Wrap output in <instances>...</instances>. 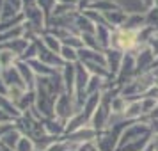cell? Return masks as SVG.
I'll list each match as a JSON object with an SVG mask.
<instances>
[{
    "instance_id": "1",
    "label": "cell",
    "mask_w": 158,
    "mask_h": 151,
    "mask_svg": "<svg viewBox=\"0 0 158 151\" xmlns=\"http://www.w3.org/2000/svg\"><path fill=\"white\" fill-rule=\"evenodd\" d=\"M110 48L119 50L123 53H128V52H135L139 48L137 43V34L128 32L124 29H115L112 30V37H110Z\"/></svg>"
},
{
    "instance_id": "2",
    "label": "cell",
    "mask_w": 158,
    "mask_h": 151,
    "mask_svg": "<svg viewBox=\"0 0 158 151\" xmlns=\"http://www.w3.org/2000/svg\"><path fill=\"white\" fill-rule=\"evenodd\" d=\"M77 112H78V108H77L75 98H73L71 94L62 93L57 98V101H55V117H57V119H60V121L68 123L69 119H73V117H75V114H77Z\"/></svg>"
},
{
    "instance_id": "3",
    "label": "cell",
    "mask_w": 158,
    "mask_h": 151,
    "mask_svg": "<svg viewBox=\"0 0 158 151\" xmlns=\"http://www.w3.org/2000/svg\"><path fill=\"white\" fill-rule=\"evenodd\" d=\"M135 62H137V77L144 75V73L155 71V64H156V55L151 50V46H140L135 52Z\"/></svg>"
},
{
    "instance_id": "4",
    "label": "cell",
    "mask_w": 158,
    "mask_h": 151,
    "mask_svg": "<svg viewBox=\"0 0 158 151\" xmlns=\"http://www.w3.org/2000/svg\"><path fill=\"white\" fill-rule=\"evenodd\" d=\"M96 135H98V132L91 124H87V126H82V128L75 130L71 133H66L64 139L69 141L71 144H75V146H82V144H93Z\"/></svg>"
},
{
    "instance_id": "5",
    "label": "cell",
    "mask_w": 158,
    "mask_h": 151,
    "mask_svg": "<svg viewBox=\"0 0 158 151\" xmlns=\"http://www.w3.org/2000/svg\"><path fill=\"white\" fill-rule=\"evenodd\" d=\"M22 137H23V133L15 126V123L4 124L2 126V132H0V146L2 148H7V149H15Z\"/></svg>"
},
{
    "instance_id": "6",
    "label": "cell",
    "mask_w": 158,
    "mask_h": 151,
    "mask_svg": "<svg viewBox=\"0 0 158 151\" xmlns=\"http://www.w3.org/2000/svg\"><path fill=\"white\" fill-rule=\"evenodd\" d=\"M23 15V4L22 0H4L0 7V22L13 20L16 16Z\"/></svg>"
},
{
    "instance_id": "7",
    "label": "cell",
    "mask_w": 158,
    "mask_h": 151,
    "mask_svg": "<svg viewBox=\"0 0 158 151\" xmlns=\"http://www.w3.org/2000/svg\"><path fill=\"white\" fill-rule=\"evenodd\" d=\"M0 78H2V82H4L6 86H7V89H11V87L27 89L25 84H23V80H22V75H20V71H18L16 66H11V68L2 69V71H0ZM27 91H29V89H27Z\"/></svg>"
},
{
    "instance_id": "8",
    "label": "cell",
    "mask_w": 158,
    "mask_h": 151,
    "mask_svg": "<svg viewBox=\"0 0 158 151\" xmlns=\"http://www.w3.org/2000/svg\"><path fill=\"white\" fill-rule=\"evenodd\" d=\"M105 59H107V69L110 71L112 80H114L117 77V73H119V68L123 64L124 53L119 50H114V48H108V50H105Z\"/></svg>"
},
{
    "instance_id": "9",
    "label": "cell",
    "mask_w": 158,
    "mask_h": 151,
    "mask_svg": "<svg viewBox=\"0 0 158 151\" xmlns=\"http://www.w3.org/2000/svg\"><path fill=\"white\" fill-rule=\"evenodd\" d=\"M43 124H44L46 133H48L50 137L60 139V137L66 135V126H68V123L57 119L55 115H53V117H44V119H43Z\"/></svg>"
},
{
    "instance_id": "10",
    "label": "cell",
    "mask_w": 158,
    "mask_h": 151,
    "mask_svg": "<svg viewBox=\"0 0 158 151\" xmlns=\"http://www.w3.org/2000/svg\"><path fill=\"white\" fill-rule=\"evenodd\" d=\"M16 68H18L20 75H22V80H23V84H25V87H27L29 91H34V89H36V84H37V75L29 66V62L18 61V62H16Z\"/></svg>"
},
{
    "instance_id": "11",
    "label": "cell",
    "mask_w": 158,
    "mask_h": 151,
    "mask_svg": "<svg viewBox=\"0 0 158 151\" xmlns=\"http://www.w3.org/2000/svg\"><path fill=\"white\" fill-rule=\"evenodd\" d=\"M144 27H146V15L144 13H128V18H126V22H124V25H123L121 29L137 34Z\"/></svg>"
},
{
    "instance_id": "12",
    "label": "cell",
    "mask_w": 158,
    "mask_h": 151,
    "mask_svg": "<svg viewBox=\"0 0 158 151\" xmlns=\"http://www.w3.org/2000/svg\"><path fill=\"white\" fill-rule=\"evenodd\" d=\"M144 117H146V114H144V108H142V98L140 100H130L128 108H126L123 119H126V121H140Z\"/></svg>"
},
{
    "instance_id": "13",
    "label": "cell",
    "mask_w": 158,
    "mask_h": 151,
    "mask_svg": "<svg viewBox=\"0 0 158 151\" xmlns=\"http://www.w3.org/2000/svg\"><path fill=\"white\" fill-rule=\"evenodd\" d=\"M94 37L98 44L101 46V50L105 52L110 48V37H112V29L108 25H96V30H94Z\"/></svg>"
},
{
    "instance_id": "14",
    "label": "cell",
    "mask_w": 158,
    "mask_h": 151,
    "mask_svg": "<svg viewBox=\"0 0 158 151\" xmlns=\"http://www.w3.org/2000/svg\"><path fill=\"white\" fill-rule=\"evenodd\" d=\"M39 41H41V43H43L50 52L57 53V55H60V50H62V41H60L55 34H52L50 30L43 32V34L39 36Z\"/></svg>"
},
{
    "instance_id": "15",
    "label": "cell",
    "mask_w": 158,
    "mask_h": 151,
    "mask_svg": "<svg viewBox=\"0 0 158 151\" xmlns=\"http://www.w3.org/2000/svg\"><path fill=\"white\" fill-rule=\"evenodd\" d=\"M128 103H130V100L128 98H124V96H121V93L117 94V96H114V98H112V103H110L112 117H119V119H123V117H124V112H126V108H128Z\"/></svg>"
},
{
    "instance_id": "16",
    "label": "cell",
    "mask_w": 158,
    "mask_h": 151,
    "mask_svg": "<svg viewBox=\"0 0 158 151\" xmlns=\"http://www.w3.org/2000/svg\"><path fill=\"white\" fill-rule=\"evenodd\" d=\"M29 66L34 69V73L37 75V78H44V77H52V75H55V73L59 71V69H53V68H50L48 64H44V62H41L39 59H32V61H29Z\"/></svg>"
},
{
    "instance_id": "17",
    "label": "cell",
    "mask_w": 158,
    "mask_h": 151,
    "mask_svg": "<svg viewBox=\"0 0 158 151\" xmlns=\"http://www.w3.org/2000/svg\"><path fill=\"white\" fill-rule=\"evenodd\" d=\"M15 105L18 107V110H20L22 114H25V112L32 110V108L36 107V93H34V91H27V93L23 94L20 100L16 101Z\"/></svg>"
},
{
    "instance_id": "18",
    "label": "cell",
    "mask_w": 158,
    "mask_h": 151,
    "mask_svg": "<svg viewBox=\"0 0 158 151\" xmlns=\"http://www.w3.org/2000/svg\"><path fill=\"white\" fill-rule=\"evenodd\" d=\"M144 15H146V27L149 30H153L155 34H158V0L156 4L151 9H148Z\"/></svg>"
},
{
    "instance_id": "19",
    "label": "cell",
    "mask_w": 158,
    "mask_h": 151,
    "mask_svg": "<svg viewBox=\"0 0 158 151\" xmlns=\"http://www.w3.org/2000/svg\"><path fill=\"white\" fill-rule=\"evenodd\" d=\"M2 46H4V44H2ZM18 61H20V59L16 57L11 50L2 48V52H0V71H2V69H6V68H11V66H16Z\"/></svg>"
},
{
    "instance_id": "20",
    "label": "cell",
    "mask_w": 158,
    "mask_h": 151,
    "mask_svg": "<svg viewBox=\"0 0 158 151\" xmlns=\"http://www.w3.org/2000/svg\"><path fill=\"white\" fill-rule=\"evenodd\" d=\"M117 7H121V6H119L117 2H114V0H94L89 9L98 11V13H108V11L117 9Z\"/></svg>"
},
{
    "instance_id": "21",
    "label": "cell",
    "mask_w": 158,
    "mask_h": 151,
    "mask_svg": "<svg viewBox=\"0 0 158 151\" xmlns=\"http://www.w3.org/2000/svg\"><path fill=\"white\" fill-rule=\"evenodd\" d=\"M60 59L64 61L66 64H77V62H78V50H75V48H69V46H64V44H62Z\"/></svg>"
},
{
    "instance_id": "22",
    "label": "cell",
    "mask_w": 158,
    "mask_h": 151,
    "mask_svg": "<svg viewBox=\"0 0 158 151\" xmlns=\"http://www.w3.org/2000/svg\"><path fill=\"white\" fill-rule=\"evenodd\" d=\"M57 6V0H37V7L44 13V16L50 20L52 15H53V9Z\"/></svg>"
},
{
    "instance_id": "23",
    "label": "cell",
    "mask_w": 158,
    "mask_h": 151,
    "mask_svg": "<svg viewBox=\"0 0 158 151\" xmlns=\"http://www.w3.org/2000/svg\"><path fill=\"white\" fill-rule=\"evenodd\" d=\"M15 151H37V148H36V142H34L30 137L23 135L22 139H20L18 146L15 148Z\"/></svg>"
},
{
    "instance_id": "24",
    "label": "cell",
    "mask_w": 158,
    "mask_h": 151,
    "mask_svg": "<svg viewBox=\"0 0 158 151\" xmlns=\"http://www.w3.org/2000/svg\"><path fill=\"white\" fill-rule=\"evenodd\" d=\"M80 13H84V15L91 20V22L94 23V25H107V22H105V18H103V15L101 13H98V11H93V9H85V11H80Z\"/></svg>"
},
{
    "instance_id": "25",
    "label": "cell",
    "mask_w": 158,
    "mask_h": 151,
    "mask_svg": "<svg viewBox=\"0 0 158 151\" xmlns=\"http://www.w3.org/2000/svg\"><path fill=\"white\" fill-rule=\"evenodd\" d=\"M82 41H84V48H89V50H98V52H103L101 46L98 44L94 34H82Z\"/></svg>"
},
{
    "instance_id": "26",
    "label": "cell",
    "mask_w": 158,
    "mask_h": 151,
    "mask_svg": "<svg viewBox=\"0 0 158 151\" xmlns=\"http://www.w3.org/2000/svg\"><path fill=\"white\" fill-rule=\"evenodd\" d=\"M32 59H37V43L36 41H30V44L27 46V50L23 52V55H22L20 61L29 62V61H32Z\"/></svg>"
},
{
    "instance_id": "27",
    "label": "cell",
    "mask_w": 158,
    "mask_h": 151,
    "mask_svg": "<svg viewBox=\"0 0 158 151\" xmlns=\"http://www.w3.org/2000/svg\"><path fill=\"white\" fill-rule=\"evenodd\" d=\"M9 123H15V121H13V119H11V117L0 108V124H9Z\"/></svg>"
},
{
    "instance_id": "28",
    "label": "cell",
    "mask_w": 158,
    "mask_h": 151,
    "mask_svg": "<svg viewBox=\"0 0 158 151\" xmlns=\"http://www.w3.org/2000/svg\"><path fill=\"white\" fill-rule=\"evenodd\" d=\"M93 2H94V0H80V4H78V11H85V9H89Z\"/></svg>"
},
{
    "instance_id": "29",
    "label": "cell",
    "mask_w": 158,
    "mask_h": 151,
    "mask_svg": "<svg viewBox=\"0 0 158 151\" xmlns=\"http://www.w3.org/2000/svg\"><path fill=\"white\" fill-rule=\"evenodd\" d=\"M59 4H66V6H73V7H78L80 0H57Z\"/></svg>"
},
{
    "instance_id": "30",
    "label": "cell",
    "mask_w": 158,
    "mask_h": 151,
    "mask_svg": "<svg viewBox=\"0 0 158 151\" xmlns=\"http://www.w3.org/2000/svg\"><path fill=\"white\" fill-rule=\"evenodd\" d=\"M140 4L144 6V9L148 11V9H151L155 4H156V0H140Z\"/></svg>"
},
{
    "instance_id": "31",
    "label": "cell",
    "mask_w": 158,
    "mask_h": 151,
    "mask_svg": "<svg viewBox=\"0 0 158 151\" xmlns=\"http://www.w3.org/2000/svg\"><path fill=\"white\" fill-rule=\"evenodd\" d=\"M22 4H23V9H29L37 6V0H22Z\"/></svg>"
},
{
    "instance_id": "32",
    "label": "cell",
    "mask_w": 158,
    "mask_h": 151,
    "mask_svg": "<svg viewBox=\"0 0 158 151\" xmlns=\"http://www.w3.org/2000/svg\"><path fill=\"white\" fill-rule=\"evenodd\" d=\"M77 151H91V144H82L77 148Z\"/></svg>"
},
{
    "instance_id": "33",
    "label": "cell",
    "mask_w": 158,
    "mask_h": 151,
    "mask_svg": "<svg viewBox=\"0 0 158 151\" xmlns=\"http://www.w3.org/2000/svg\"><path fill=\"white\" fill-rule=\"evenodd\" d=\"M91 151H98V148H96L94 144H91Z\"/></svg>"
},
{
    "instance_id": "34",
    "label": "cell",
    "mask_w": 158,
    "mask_h": 151,
    "mask_svg": "<svg viewBox=\"0 0 158 151\" xmlns=\"http://www.w3.org/2000/svg\"><path fill=\"white\" fill-rule=\"evenodd\" d=\"M4 151H15V149H7V148H4Z\"/></svg>"
},
{
    "instance_id": "35",
    "label": "cell",
    "mask_w": 158,
    "mask_h": 151,
    "mask_svg": "<svg viewBox=\"0 0 158 151\" xmlns=\"http://www.w3.org/2000/svg\"><path fill=\"white\" fill-rule=\"evenodd\" d=\"M2 126H4V124H0V132H2Z\"/></svg>"
},
{
    "instance_id": "36",
    "label": "cell",
    "mask_w": 158,
    "mask_h": 151,
    "mask_svg": "<svg viewBox=\"0 0 158 151\" xmlns=\"http://www.w3.org/2000/svg\"><path fill=\"white\" fill-rule=\"evenodd\" d=\"M0 151H4V148H2V146H0Z\"/></svg>"
}]
</instances>
